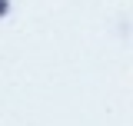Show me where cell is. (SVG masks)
<instances>
[{
    "instance_id": "1",
    "label": "cell",
    "mask_w": 133,
    "mask_h": 126,
    "mask_svg": "<svg viewBox=\"0 0 133 126\" xmlns=\"http://www.w3.org/2000/svg\"><path fill=\"white\" fill-rule=\"evenodd\" d=\"M7 13H10V0H0V20H3Z\"/></svg>"
}]
</instances>
